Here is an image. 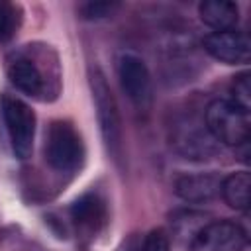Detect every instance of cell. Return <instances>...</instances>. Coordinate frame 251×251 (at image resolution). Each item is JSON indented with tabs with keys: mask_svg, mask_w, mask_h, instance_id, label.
Wrapping results in <instances>:
<instances>
[{
	"mask_svg": "<svg viewBox=\"0 0 251 251\" xmlns=\"http://www.w3.org/2000/svg\"><path fill=\"white\" fill-rule=\"evenodd\" d=\"M8 78L20 92H24L31 98H45V94L49 92L47 78H45L43 71L35 63V59L27 57V55H16L14 59H10Z\"/></svg>",
	"mask_w": 251,
	"mask_h": 251,
	"instance_id": "9c48e42d",
	"label": "cell"
},
{
	"mask_svg": "<svg viewBox=\"0 0 251 251\" xmlns=\"http://www.w3.org/2000/svg\"><path fill=\"white\" fill-rule=\"evenodd\" d=\"M198 16L214 31H227L235 29L239 22V8L235 2L227 0H204L198 6Z\"/></svg>",
	"mask_w": 251,
	"mask_h": 251,
	"instance_id": "7c38bea8",
	"label": "cell"
},
{
	"mask_svg": "<svg viewBox=\"0 0 251 251\" xmlns=\"http://www.w3.org/2000/svg\"><path fill=\"white\" fill-rule=\"evenodd\" d=\"M116 251H141V239L137 237V233H131L127 239L122 241V245Z\"/></svg>",
	"mask_w": 251,
	"mask_h": 251,
	"instance_id": "ac0fdd59",
	"label": "cell"
},
{
	"mask_svg": "<svg viewBox=\"0 0 251 251\" xmlns=\"http://www.w3.org/2000/svg\"><path fill=\"white\" fill-rule=\"evenodd\" d=\"M118 78L122 90L133 102V106L147 110L153 104V78L139 55L124 51L118 57Z\"/></svg>",
	"mask_w": 251,
	"mask_h": 251,
	"instance_id": "8992f818",
	"label": "cell"
},
{
	"mask_svg": "<svg viewBox=\"0 0 251 251\" xmlns=\"http://www.w3.org/2000/svg\"><path fill=\"white\" fill-rule=\"evenodd\" d=\"M220 186H222V176H218L216 173H194L176 178L175 192L184 202L202 204L214 200L220 194Z\"/></svg>",
	"mask_w": 251,
	"mask_h": 251,
	"instance_id": "30bf717a",
	"label": "cell"
},
{
	"mask_svg": "<svg viewBox=\"0 0 251 251\" xmlns=\"http://www.w3.org/2000/svg\"><path fill=\"white\" fill-rule=\"evenodd\" d=\"M88 82H90V92H92L102 139L106 143L108 153L116 161H120L124 157V127H122V116H120L116 98L106 82L104 73L98 67L90 69Z\"/></svg>",
	"mask_w": 251,
	"mask_h": 251,
	"instance_id": "6da1fadb",
	"label": "cell"
},
{
	"mask_svg": "<svg viewBox=\"0 0 251 251\" xmlns=\"http://www.w3.org/2000/svg\"><path fill=\"white\" fill-rule=\"evenodd\" d=\"M249 190H251V176L247 171H237L222 178L220 192L226 204L233 210L245 212L249 208Z\"/></svg>",
	"mask_w": 251,
	"mask_h": 251,
	"instance_id": "4fadbf2b",
	"label": "cell"
},
{
	"mask_svg": "<svg viewBox=\"0 0 251 251\" xmlns=\"http://www.w3.org/2000/svg\"><path fill=\"white\" fill-rule=\"evenodd\" d=\"M71 220L80 231L96 233L106 222V202L96 192H86L73 202Z\"/></svg>",
	"mask_w": 251,
	"mask_h": 251,
	"instance_id": "8fae6325",
	"label": "cell"
},
{
	"mask_svg": "<svg viewBox=\"0 0 251 251\" xmlns=\"http://www.w3.org/2000/svg\"><path fill=\"white\" fill-rule=\"evenodd\" d=\"M78 10L84 20H102L112 16L116 10H120V4L118 2H84Z\"/></svg>",
	"mask_w": 251,
	"mask_h": 251,
	"instance_id": "2e32d148",
	"label": "cell"
},
{
	"mask_svg": "<svg viewBox=\"0 0 251 251\" xmlns=\"http://www.w3.org/2000/svg\"><path fill=\"white\" fill-rule=\"evenodd\" d=\"M247 231L231 220L204 224L190 239L188 251H245Z\"/></svg>",
	"mask_w": 251,
	"mask_h": 251,
	"instance_id": "52a82bcc",
	"label": "cell"
},
{
	"mask_svg": "<svg viewBox=\"0 0 251 251\" xmlns=\"http://www.w3.org/2000/svg\"><path fill=\"white\" fill-rule=\"evenodd\" d=\"M249 78H251L249 73H241V75H237L233 78L231 88H229L231 102L241 106V108H245V110L251 108V80Z\"/></svg>",
	"mask_w": 251,
	"mask_h": 251,
	"instance_id": "9a60e30c",
	"label": "cell"
},
{
	"mask_svg": "<svg viewBox=\"0 0 251 251\" xmlns=\"http://www.w3.org/2000/svg\"><path fill=\"white\" fill-rule=\"evenodd\" d=\"M84 145L71 122L55 120L45 135V161L59 173H73L82 165Z\"/></svg>",
	"mask_w": 251,
	"mask_h": 251,
	"instance_id": "277c9868",
	"label": "cell"
},
{
	"mask_svg": "<svg viewBox=\"0 0 251 251\" xmlns=\"http://www.w3.org/2000/svg\"><path fill=\"white\" fill-rule=\"evenodd\" d=\"M20 27V14L18 8L10 2H0V41L6 43L16 35Z\"/></svg>",
	"mask_w": 251,
	"mask_h": 251,
	"instance_id": "5bb4252c",
	"label": "cell"
},
{
	"mask_svg": "<svg viewBox=\"0 0 251 251\" xmlns=\"http://www.w3.org/2000/svg\"><path fill=\"white\" fill-rule=\"evenodd\" d=\"M141 251H171L169 235L165 233V229H151L141 241Z\"/></svg>",
	"mask_w": 251,
	"mask_h": 251,
	"instance_id": "e0dca14e",
	"label": "cell"
},
{
	"mask_svg": "<svg viewBox=\"0 0 251 251\" xmlns=\"http://www.w3.org/2000/svg\"><path fill=\"white\" fill-rule=\"evenodd\" d=\"M204 49L210 57L226 65H245L251 59V41L245 31H212L204 37Z\"/></svg>",
	"mask_w": 251,
	"mask_h": 251,
	"instance_id": "ba28073f",
	"label": "cell"
},
{
	"mask_svg": "<svg viewBox=\"0 0 251 251\" xmlns=\"http://www.w3.org/2000/svg\"><path fill=\"white\" fill-rule=\"evenodd\" d=\"M169 143L184 159L208 161L220 151V143L208 131L204 118L180 114L169 126Z\"/></svg>",
	"mask_w": 251,
	"mask_h": 251,
	"instance_id": "7a4b0ae2",
	"label": "cell"
},
{
	"mask_svg": "<svg viewBox=\"0 0 251 251\" xmlns=\"http://www.w3.org/2000/svg\"><path fill=\"white\" fill-rule=\"evenodd\" d=\"M0 112L12 153L18 159L31 157L33 139H35V112L24 100L10 94L2 96Z\"/></svg>",
	"mask_w": 251,
	"mask_h": 251,
	"instance_id": "5b68a950",
	"label": "cell"
},
{
	"mask_svg": "<svg viewBox=\"0 0 251 251\" xmlns=\"http://www.w3.org/2000/svg\"><path fill=\"white\" fill-rule=\"evenodd\" d=\"M204 124L212 137L229 147L247 143L251 131L249 110L233 104L231 100L216 98L204 110Z\"/></svg>",
	"mask_w": 251,
	"mask_h": 251,
	"instance_id": "3957f363",
	"label": "cell"
}]
</instances>
